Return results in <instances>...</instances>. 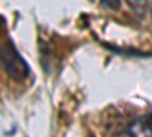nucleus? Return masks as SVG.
<instances>
[{
	"mask_svg": "<svg viewBox=\"0 0 152 137\" xmlns=\"http://www.w3.org/2000/svg\"><path fill=\"white\" fill-rule=\"evenodd\" d=\"M0 58H2V67L6 72L8 76H11L14 81H24L28 79L31 69L28 63L23 59L17 47L12 41H6L2 44L0 51Z\"/></svg>",
	"mask_w": 152,
	"mask_h": 137,
	"instance_id": "1",
	"label": "nucleus"
},
{
	"mask_svg": "<svg viewBox=\"0 0 152 137\" xmlns=\"http://www.w3.org/2000/svg\"><path fill=\"white\" fill-rule=\"evenodd\" d=\"M100 5L110 11H117V9H120L122 0H100Z\"/></svg>",
	"mask_w": 152,
	"mask_h": 137,
	"instance_id": "4",
	"label": "nucleus"
},
{
	"mask_svg": "<svg viewBox=\"0 0 152 137\" xmlns=\"http://www.w3.org/2000/svg\"><path fill=\"white\" fill-rule=\"evenodd\" d=\"M151 11H152V9H151Z\"/></svg>",
	"mask_w": 152,
	"mask_h": 137,
	"instance_id": "5",
	"label": "nucleus"
},
{
	"mask_svg": "<svg viewBox=\"0 0 152 137\" xmlns=\"http://www.w3.org/2000/svg\"><path fill=\"white\" fill-rule=\"evenodd\" d=\"M126 5H128L129 9L138 17H143L148 12V8H149L148 0H126Z\"/></svg>",
	"mask_w": 152,
	"mask_h": 137,
	"instance_id": "3",
	"label": "nucleus"
},
{
	"mask_svg": "<svg viewBox=\"0 0 152 137\" xmlns=\"http://www.w3.org/2000/svg\"><path fill=\"white\" fill-rule=\"evenodd\" d=\"M128 137H152V128L145 120H134L128 128Z\"/></svg>",
	"mask_w": 152,
	"mask_h": 137,
	"instance_id": "2",
	"label": "nucleus"
}]
</instances>
